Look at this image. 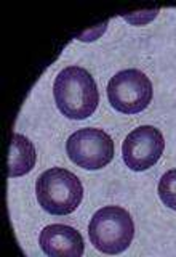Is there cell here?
Segmentation results:
<instances>
[{
  "mask_svg": "<svg viewBox=\"0 0 176 257\" xmlns=\"http://www.w3.org/2000/svg\"><path fill=\"white\" fill-rule=\"evenodd\" d=\"M69 159L86 171L106 167L114 158V142L101 128L86 127L74 132L66 143Z\"/></svg>",
  "mask_w": 176,
  "mask_h": 257,
  "instance_id": "cell-5",
  "label": "cell"
},
{
  "mask_svg": "<svg viewBox=\"0 0 176 257\" xmlns=\"http://www.w3.org/2000/svg\"><path fill=\"white\" fill-rule=\"evenodd\" d=\"M37 153L32 142L21 134H13L8 155V175L21 177L29 174L36 166Z\"/></svg>",
  "mask_w": 176,
  "mask_h": 257,
  "instance_id": "cell-8",
  "label": "cell"
},
{
  "mask_svg": "<svg viewBox=\"0 0 176 257\" xmlns=\"http://www.w3.org/2000/svg\"><path fill=\"white\" fill-rule=\"evenodd\" d=\"M58 109L69 119H86L98 108L100 92L94 79L80 66L64 68L53 84Z\"/></svg>",
  "mask_w": 176,
  "mask_h": 257,
  "instance_id": "cell-1",
  "label": "cell"
},
{
  "mask_svg": "<svg viewBox=\"0 0 176 257\" xmlns=\"http://www.w3.org/2000/svg\"><path fill=\"white\" fill-rule=\"evenodd\" d=\"M36 193L44 211L53 215H68L82 203L84 187L77 175L62 167H53L37 179Z\"/></svg>",
  "mask_w": 176,
  "mask_h": 257,
  "instance_id": "cell-2",
  "label": "cell"
},
{
  "mask_svg": "<svg viewBox=\"0 0 176 257\" xmlns=\"http://www.w3.org/2000/svg\"><path fill=\"white\" fill-rule=\"evenodd\" d=\"M40 247L52 257H80L85 251L82 235L69 225L53 223L40 233Z\"/></svg>",
  "mask_w": 176,
  "mask_h": 257,
  "instance_id": "cell-7",
  "label": "cell"
},
{
  "mask_svg": "<svg viewBox=\"0 0 176 257\" xmlns=\"http://www.w3.org/2000/svg\"><path fill=\"white\" fill-rule=\"evenodd\" d=\"M108 98L112 108L124 114H138L152 100L150 79L138 69L120 71L109 80Z\"/></svg>",
  "mask_w": 176,
  "mask_h": 257,
  "instance_id": "cell-4",
  "label": "cell"
},
{
  "mask_svg": "<svg viewBox=\"0 0 176 257\" xmlns=\"http://www.w3.org/2000/svg\"><path fill=\"white\" fill-rule=\"evenodd\" d=\"M158 13V10H152V12H140V13H132V15H124V20H126L128 23H132V24H144V23H148L150 20H154L156 18V15Z\"/></svg>",
  "mask_w": 176,
  "mask_h": 257,
  "instance_id": "cell-10",
  "label": "cell"
},
{
  "mask_svg": "<svg viewBox=\"0 0 176 257\" xmlns=\"http://www.w3.org/2000/svg\"><path fill=\"white\" fill-rule=\"evenodd\" d=\"M92 244L104 254H120L132 244L134 222L120 206H106L94 212L88 225Z\"/></svg>",
  "mask_w": 176,
  "mask_h": 257,
  "instance_id": "cell-3",
  "label": "cell"
},
{
  "mask_svg": "<svg viewBox=\"0 0 176 257\" xmlns=\"http://www.w3.org/2000/svg\"><path fill=\"white\" fill-rule=\"evenodd\" d=\"M164 148L165 140L158 128L152 125H140L126 135L122 145L124 161L132 171H146L162 158Z\"/></svg>",
  "mask_w": 176,
  "mask_h": 257,
  "instance_id": "cell-6",
  "label": "cell"
},
{
  "mask_svg": "<svg viewBox=\"0 0 176 257\" xmlns=\"http://www.w3.org/2000/svg\"><path fill=\"white\" fill-rule=\"evenodd\" d=\"M158 196L162 203L176 211V169L164 174L158 182Z\"/></svg>",
  "mask_w": 176,
  "mask_h": 257,
  "instance_id": "cell-9",
  "label": "cell"
}]
</instances>
